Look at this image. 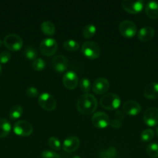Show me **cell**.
<instances>
[{
	"label": "cell",
	"instance_id": "cell-3",
	"mask_svg": "<svg viewBox=\"0 0 158 158\" xmlns=\"http://www.w3.org/2000/svg\"><path fill=\"white\" fill-rule=\"evenodd\" d=\"M81 52L83 55L90 60H95L100 56V47L94 41H87L81 46Z\"/></svg>",
	"mask_w": 158,
	"mask_h": 158
},
{
	"label": "cell",
	"instance_id": "cell-32",
	"mask_svg": "<svg viewBox=\"0 0 158 158\" xmlns=\"http://www.w3.org/2000/svg\"><path fill=\"white\" fill-rule=\"evenodd\" d=\"M10 59L11 54L9 51H3L0 53V63H7Z\"/></svg>",
	"mask_w": 158,
	"mask_h": 158
},
{
	"label": "cell",
	"instance_id": "cell-13",
	"mask_svg": "<svg viewBox=\"0 0 158 158\" xmlns=\"http://www.w3.org/2000/svg\"><path fill=\"white\" fill-rule=\"evenodd\" d=\"M51 65L54 70L58 73H64L68 67V59L62 55H57L52 59Z\"/></svg>",
	"mask_w": 158,
	"mask_h": 158
},
{
	"label": "cell",
	"instance_id": "cell-1",
	"mask_svg": "<svg viewBox=\"0 0 158 158\" xmlns=\"http://www.w3.org/2000/svg\"><path fill=\"white\" fill-rule=\"evenodd\" d=\"M98 103L95 97L90 94H85L77 102V109L83 115H90L97 109Z\"/></svg>",
	"mask_w": 158,
	"mask_h": 158
},
{
	"label": "cell",
	"instance_id": "cell-11",
	"mask_svg": "<svg viewBox=\"0 0 158 158\" xmlns=\"http://www.w3.org/2000/svg\"><path fill=\"white\" fill-rule=\"evenodd\" d=\"M143 120L149 127H155L158 124V109L150 107L144 112Z\"/></svg>",
	"mask_w": 158,
	"mask_h": 158
},
{
	"label": "cell",
	"instance_id": "cell-37",
	"mask_svg": "<svg viewBox=\"0 0 158 158\" xmlns=\"http://www.w3.org/2000/svg\"><path fill=\"white\" fill-rule=\"evenodd\" d=\"M2 66L1 65H0V76L2 75Z\"/></svg>",
	"mask_w": 158,
	"mask_h": 158
},
{
	"label": "cell",
	"instance_id": "cell-10",
	"mask_svg": "<svg viewBox=\"0 0 158 158\" xmlns=\"http://www.w3.org/2000/svg\"><path fill=\"white\" fill-rule=\"evenodd\" d=\"M144 2L143 1H130L123 0L122 2V6L127 12L131 14H137L143 10Z\"/></svg>",
	"mask_w": 158,
	"mask_h": 158
},
{
	"label": "cell",
	"instance_id": "cell-21",
	"mask_svg": "<svg viewBox=\"0 0 158 158\" xmlns=\"http://www.w3.org/2000/svg\"><path fill=\"white\" fill-rule=\"evenodd\" d=\"M41 31L46 35H53L55 33V26L50 21H45L40 26Z\"/></svg>",
	"mask_w": 158,
	"mask_h": 158
},
{
	"label": "cell",
	"instance_id": "cell-26",
	"mask_svg": "<svg viewBox=\"0 0 158 158\" xmlns=\"http://www.w3.org/2000/svg\"><path fill=\"white\" fill-rule=\"evenodd\" d=\"M64 47L65 49H67L68 51H70V52H74V51H77V49H78L79 44L77 42L75 41V40H69L64 42Z\"/></svg>",
	"mask_w": 158,
	"mask_h": 158
},
{
	"label": "cell",
	"instance_id": "cell-33",
	"mask_svg": "<svg viewBox=\"0 0 158 158\" xmlns=\"http://www.w3.org/2000/svg\"><path fill=\"white\" fill-rule=\"evenodd\" d=\"M42 158H60V155L54 151H44L41 153Z\"/></svg>",
	"mask_w": 158,
	"mask_h": 158
},
{
	"label": "cell",
	"instance_id": "cell-7",
	"mask_svg": "<svg viewBox=\"0 0 158 158\" xmlns=\"http://www.w3.org/2000/svg\"><path fill=\"white\" fill-rule=\"evenodd\" d=\"M38 103L43 110L46 111H53L57 106L55 98L48 93H43L40 94L38 99Z\"/></svg>",
	"mask_w": 158,
	"mask_h": 158
},
{
	"label": "cell",
	"instance_id": "cell-24",
	"mask_svg": "<svg viewBox=\"0 0 158 158\" xmlns=\"http://www.w3.org/2000/svg\"><path fill=\"white\" fill-rule=\"evenodd\" d=\"M147 155L151 158L158 157V144L155 143H151L148 144L146 148Z\"/></svg>",
	"mask_w": 158,
	"mask_h": 158
},
{
	"label": "cell",
	"instance_id": "cell-25",
	"mask_svg": "<svg viewBox=\"0 0 158 158\" xmlns=\"http://www.w3.org/2000/svg\"><path fill=\"white\" fill-rule=\"evenodd\" d=\"M96 32V27L93 24H88L83 29V36L85 39H90L94 36Z\"/></svg>",
	"mask_w": 158,
	"mask_h": 158
},
{
	"label": "cell",
	"instance_id": "cell-22",
	"mask_svg": "<svg viewBox=\"0 0 158 158\" xmlns=\"http://www.w3.org/2000/svg\"><path fill=\"white\" fill-rule=\"evenodd\" d=\"M23 114V109L20 105H15L11 108L9 111V117L11 120H17Z\"/></svg>",
	"mask_w": 158,
	"mask_h": 158
},
{
	"label": "cell",
	"instance_id": "cell-9",
	"mask_svg": "<svg viewBox=\"0 0 158 158\" xmlns=\"http://www.w3.org/2000/svg\"><path fill=\"white\" fill-rule=\"evenodd\" d=\"M91 123L99 129H104L109 125L110 120L108 116L104 112H96L91 117Z\"/></svg>",
	"mask_w": 158,
	"mask_h": 158
},
{
	"label": "cell",
	"instance_id": "cell-15",
	"mask_svg": "<svg viewBox=\"0 0 158 158\" xmlns=\"http://www.w3.org/2000/svg\"><path fill=\"white\" fill-rule=\"evenodd\" d=\"M109 88V82L105 78H98L94 81L92 84V90L98 95L104 94L108 91Z\"/></svg>",
	"mask_w": 158,
	"mask_h": 158
},
{
	"label": "cell",
	"instance_id": "cell-16",
	"mask_svg": "<svg viewBox=\"0 0 158 158\" xmlns=\"http://www.w3.org/2000/svg\"><path fill=\"white\" fill-rule=\"evenodd\" d=\"M80 146V140L77 137L71 136L65 139L63 143L64 151L68 153H72L77 151V148Z\"/></svg>",
	"mask_w": 158,
	"mask_h": 158
},
{
	"label": "cell",
	"instance_id": "cell-5",
	"mask_svg": "<svg viewBox=\"0 0 158 158\" xmlns=\"http://www.w3.org/2000/svg\"><path fill=\"white\" fill-rule=\"evenodd\" d=\"M58 49L57 41L53 38H46L42 40L40 45V49L42 54L46 56H53Z\"/></svg>",
	"mask_w": 158,
	"mask_h": 158
},
{
	"label": "cell",
	"instance_id": "cell-35",
	"mask_svg": "<svg viewBox=\"0 0 158 158\" xmlns=\"http://www.w3.org/2000/svg\"><path fill=\"white\" fill-rule=\"evenodd\" d=\"M109 125L113 128H119L122 126V121L117 120V119H114V120H112L110 121Z\"/></svg>",
	"mask_w": 158,
	"mask_h": 158
},
{
	"label": "cell",
	"instance_id": "cell-4",
	"mask_svg": "<svg viewBox=\"0 0 158 158\" xmlns=\"http://www.w3.org/2000/svg\"><path fill=\"white\" fill-rule=\"evenodd\" d=\"M3 44L9 50L15 52L21 49L23 42L21 37L17 34H9L4 38Z\"/></svg>",
	"mask_w": 158,
	"mask_h": 158
},
{
	"label": "cell",
	"instance_id": "cell-40",
	"mask_svg": "<svg viewBox=\"0 0 158 158\" xmlns=\"http://www.w3.org/2000/svg\"><path fill=\"white\" fill-rule=\"evenodd\" d=\"M73 158H81V157H79V156H74V157H73Z\"/></svg>",
	"mask_w": 158,
	"mask_h": 158
},
{
	"label": "cell",
	"instance_id": "cell-17",
	"mask_svg": "<svg viewBox=\"0 0 158 158\" xmlns=\"http://www.w3.org/2000/svg\"><path fill=\"white\" fill-rule=\"evenodd\" d=\"M144 97L149 100L158 98V83H150L146 86L143 91Z\"/></svg>",
	"mask_w": 158,
	"mask_h": 158
},
{
	"label": "cell",
	"instance_id": "cell-19",
	"mask_svg": "<svg viewBox=\"0 0 158 158\" xmlns=\"http://www.w3.org/2000/svg\"><path fill=\"white\" fill-rule=\"evenodd\" d=\"M146 15L150 19H156L158 18V3L156 2H149L145 6Z\"/></svg>",
	"mask_w": 158,
	"mask_h": 158
},
{
	"label": "cell",
	"instance_id": "cell-14",
	"mask_svg": "<svg viewBox=\"0 0 158 158\" xmlns=\"http://www.w3.org/2000/svg\"><path fill=\"white\" fill-rule=\"evenodd\" d=\"M122 111L129 116H136L140 113L141 106L135 100H127L122 105Z\"/></svg>",
	"mask_w": 158,
	"mask_h": 158
},
{
	"label": "cell",
	"instance_id": "cell-39",
	"mask_svg": "<svg viewBox=\"0 0 158 158\" xmlns=\"http://www.w3.org/2000/svg\"><path fill=\"white\" fill-rule=\"evenodd\" d=\"M2 40H0V47H1V46H2Z\"/></svg>",
	"mask_w": 158,
	"mask_h": 158
},
{
	"label": "cell",
	"instance_id": "cell-6",
	"mask_svg": "<svg viewBox=\"0 0 158 158\" xmlns=\"http://www.w3.org/2000/svg\"><path fill=\"white\" fill-rule=\"evenodd\" d=\"M32 124L26 120H19L13 126V131L20 137H28L33 133Z\"/></svg>",
	"mask_w": 158,
	"mask_h": 158
},
{
	"label": "cell",
	"instance_id": "cell-36",
	"mask_svg": "<svg viewBox=\"0 0 158 158\" xmlns=\"http://www.w3.org/2000/svg\"><path fill=\"white\" fill-rule=\"evenodd\" d=\"M115 116H116V119H117V120H121V121H122V120H123L124 117H125V114H124L123 111H121V110L116 111V114H115Z\"/></svg>",
	"mask_w": 158,
	"mask_h": 158
},
{
	"label": "cell",
	"instance_id": "cell-30",
	"mask_svg": "<svg viewBox=\"0 0 158 158\" xmlns=\"http://www.w3.org/2000/svg\"><path fill=\"white\" fill-rule=\"evenodd\" d=\"M32 66L33 68V69H35V70L41 71L43 69H44V68L46 67V63H45V61L43 59L37 58L33 62Z\"/></svg>",
	"mask_w": 158,
	"mask_h": 158
},
{
	"label": "cell",
	"instance_id": "cell-20",
	"mask_svg": "<svg viewBox=\"0 0 158 158\" xmlns=\"http://www.w3.org/2000/svg\"><path fill=\"white\" fill-rule=\"evenodd\" d=\"M11 131L10 123L6 119L0 118V138L6 137Z\"/></svg>",
	"mask_w": 158,
	"mask_h": 158
},
{
	"label": "cell",
	"instance_id": "cell-31",
	"mask_svg": "<svg viewBox=\"0 0 158 158\" xmlns=\"http://www.w3.org/2000/svg\"><path fill=\"white\" fill-rule=\"evenodd\" d=\"M48 145L51 149L54 150V151H59L60 150V147H61L60 140L55 137H50L48 140Z\"/></svg>",
	"mask_w": 158,
	"mask_h": 158
},
{
	"label": "cell",
	"instance_id": "cell-38",
	"mask_svg": "<svg viewBox=\"0 0 158 158\" xmlns=\"http://www.w3.org/2000/svg\"><path fill=\"white\" fill-rule=\"evenodd\" d=\"M156 136H157V137H158V127H156Z\"/></svg>",
	"mask_w": 158,
	"mask_h": 158
},
{
	"label": "cell",
	"instance_id": "cell-23",
	"mask_svg": "<svg viewBox=\"0 0 158 158\" xmlns=\"http://www.w3.org/2000/svg\"><path fill=\"white\" fill-rule=\"evenodd\" d=\"M23 55L26 57L27 60H35L36 59H37V51L34 49L32 46H27V47L25 48L24 51H23Z\"/></svg>",
	"mask_w": 158,
	"mask_h": 158
},
{
	"label": "cell",
	"instance_id": "cell-18",
	"mask_svg": "<svg viewBox=\"0 0 158 158\" xmlns=\"http://www.w3.org/2000/svg\"><path fill=\"white\" fill-rule=\"evenodd\" d=\"M155 31L154 29L150 26H145L143 27L142 29H139V32H138V39L140 40L141 42H148L153 39L154 36Z\"/></svg>",
	"mask_w": 158,
	"mask_h": 158
},
{
	"label": "cell",
	"instance_id": "cell-2",
	"mask_svg": "<svg viewBox=\"0 0 158 158\" xmlns=\"http://www.w3.org/2000/svg\"><path fill=\"white\" fill-rule=\"evenodd\" d=\"M121 104L120 97L116 94H106L100 99V105L104 109L115 110Z\"/></svg>",
	"mask_w": 158,
	"mask_h": 158
},
{
	"label": "cell",
	"instance_id": "cell-34",
	"mask_svg": "<svg viewBox=\"0 0 158 158\" xmlns=\"http://www.w3.org/2000/svg\"><path fill=\"white\" fill-rule=\"evenodd\" d=\"M26 95L30 98H34V97H37L39 94V91L37 88L33 87V86H29L26 89Z\"/></svg>",
	"mask_w": 158,
	"mask_h": 158
},
{
	"label": "cell",
	"instance_id": "cell-8",
	"mask_svg": "<svg viewBox=\"0 0 158 158\" xmlns=\"http://www.w3.org/2000/svg\"><path fill=\"white\" fill-rule=\"evenodd\" d=\"M136 26L133 22L124 20L119 24V32L125 38H133L136 33Z\"/></svg>",
	"mask_w": 158,
	"mask_h": 158
},
{
	"label": "cell",
	"instance_id": "cell-27",
	"mask_svg": "<svg viewBox=\"0 0 158 158\" xmlns=\"http://www.w3.org/2000/svg\"><path fill=\"white\" fill-rule=\"evenodd\" d=\"M117 151H116V148H108V149L103 150L99 153V156L102 158H114L116 156Z\"/></svg>",
	"mask_w": 158,
	"mask_h": 158
},
{
	"label": "cell",
	"instance_id": "cell-28",
	"mask_svg": "<svg viewBox=\"0 0 158 158\" xmlns=\"http://www.w3.org/2000/svg\"><path fill=\"white\" fill-rule=\"evenodd\" d=\"M154 137V131L152 129H146L141 133L140 139L143 142H149Z\"/></svg>",
	"mask_w": 158,
	"mask_h": 158
},
{
	"label": "cell",
	"instance_id": "cell-29",
	"mask_svg": "<svg viewBox=\"0 0 158 158\" xmlns=\"http://www.w3.org/2000/svg\"><path fill=\"white\" fill-rule=\"evenodd\" d=\"M79 87L82 92L87 94L91 89V82L88 78H82L79 82Z\"/></svg>",
	"mask_w": 158,
	"mask_h": 158
},
{
	"label": "cell",
	"instance_id": "cell-12",
	"mask_svg": "<svg viewBox=\"0 0 158 158\" xmlns=\"http://www.w3.org/2000/svg\"><path fill=\"white\" fill-rule=\"evenodd\" d=\"M64 86L68 89H74L79 83L78 77L74 71H68L63 77Z\"/></svg>",
	"mask_w": 158,
	"mask_h": 158
}]
</instances>
